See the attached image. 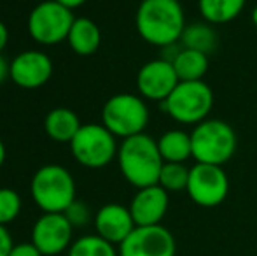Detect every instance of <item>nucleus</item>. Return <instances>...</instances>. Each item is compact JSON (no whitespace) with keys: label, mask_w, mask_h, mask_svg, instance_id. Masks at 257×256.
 <instances>
[{"label":"nucleus","mask_w":257,"mask_h":256,"mask_svg":"<svg viewBox=\"0 0 257 256\" xmlns=\"http://www.w3.org/2000/svg\"><path fill=\"white\" fill-rule=\"evenodd\" d=\"M135 27L147 44L168 48L180 42L186 13L180 0H142L135 14Z\"/></svg>","instance_id":"obj_1"},{"label":"nucleus","mask_w":257,"mask_h":256,"mask_svg":"<svg viewBox=\"0 0 257 256\" xmlns=\"http://www.w3.org/2000/svg\"><path fill=\"white\" fill-rule=\"evenodd\" d=\"M180 44L186 49L210 55L217 49L219 35H217L213 25L206 23V21H194V23L186 25L182 37H180Z\"/></svg>","instance_id":"obj_19"},{"label":"nucleus","mask_w":257,"mask_h":256,"mask_svg":"<svg viewBox=\"0 0 257 256\" xmlns=\"http://www.w3.org/2000/svg\"><path fill=\"white\" fill-rule=\"evenodd\" d=\"M70 49L79 56H91L102 44V32L98 25L89 18H75L67 37Z\"/></svg>","instance_id":"obj_16"},{"label":"nucleus","mask_w":257,"mask_h":256,"mask_svg":"<svg viewBox=\"0 0 257 256\" xmlns=\"http://www.w3.org/2000/svg\"><path fill=\"white\" fill-rule=\"evenodd\" d=\"M189 172L191 167L186 163H172V161H165L159 174L158 185L168 193L184 192L187 190V183H189Z\"/></svg>","instance_id":"obj_23"},{"label":"nucleus","mask_w":257,"mask_h":256,"mask_svg":"<svg viewBox=\"0 0 257 256\" xmlns=\"http://www.w3.org/2000/svg\"><path fill=\"white\" fill-rule=\"evenodd\" d=\"M11 74V63H7V60L0 55V84L9 77Z\"/></svg>","instance_id":"obj_28"},{"label":"nucleus","mask_w":257,"mask_h":256,"mask_svg":"<svg viewBox=\"0 0 257 256\" xmlns=\"http://www.w3.org/2000/svg\"><path fill=\"white\" fill-rule=\"evenodd\" d=\"M14 247L13 237L6 225H0V256H9L11 249Z\"/></svg>","instance_id":"obj_27"},{"label":"nucleus","mask_w":257,"mask_h":256,"mask_svg":"<svg viewBox=\"0 0 257 256\" xmlns=\"http://www.w3.org/2000/svg\"><path fill=\"white\" fill-rule=\"evenodd\" d=\"M63 214L67 216V219L70 221V225L74 226V228H75V226H86L89 223V219H91L89 207L84 204V202L77 200V198L72 202L70 207H68Z\"/></svg>","instance_id":"obj_25"},{"label":"nucleus","mask_w":257,"mask_h":256,"mask_svg":"<svg viewBox=\"0 0 257 256\" xmlns=\"http://www.w3.org/2000/svg\"><path fill=\"white\" fill-rule=\"evenodd\" d=\"M9 256H42V253L32 242H20L14 244Z\"/></svg>","instance_id":"obj_26"},{"label":"nucleus","mask_w":257,"mask_h":256,"mask_svg":"<svg viewBox=\"0 0 257 256\" xmlns=\"http://www.w3.org/2000/svg\"><path fill=\"white\" fill-rule=\"evenodd\" d=\"M175 72L180 81H203L205 74L208 72V55L200 51L180 48L175 58L172 60Z\"/></svg>","instance_id":"obj_21"},{"label":"nucleus","mask_w":257,"mask_h":256,"mask_svg":"<svg viewBox=\"0 0 257 256\" xmlns=\"http://www.w3.org/2000/svg\"><path fill=\"white\" fill-rule=\"evenodd\" d=\"M170 205V193L159 185L137 190L135 197L130 202V212L137 226L161 225Z\"/></svg>","instance_id":"obj_14"},{"label":"nucleus","mask_w":257,"mask_h":256,"mask_svg":"<svg viewBox=\"0 0 257 256\" xmlns=\"http://www.w3.org/2000/svg\"><path fill=\"white\" fill-rule=\"evenodd\" d=\"M117 251L119 256H175L177 242L173 233L163 225L135 226Z\"/></svg>","instance_id":"obj_10"},{"label":"nucleus","mask_w":257,"mask_h":256,"mask_svg":"<svg viewBox=\"0 0 257 256\" xmlns=\"http://www.w3.org/2000/svg\"><path fill=\"white\" fill-rule=\"evenodd\" d=\"M245 6L247 0H198L201 18L210 25H224L236 20Z\"/></svg>","instance_id":"obj_20"},{"label":"nucleus","mask_w":257,"mask_h":256,"mask_svg":"<svg viewBox=\"0 0 257 256\" xmlns=\"http://www.w3.org/2000/svg\"><path fill=\"white\" fill-rule=\"evenodd\" d=\"M117 142L102 123H86L70 142L72 156L86 168H103L117 158Z\"/></svg>","instance_id":"obj_7"},{"label":"nucleus","mask_w":257,"mask_h":256,"mask_svg":"<svg viewBox=\"0 0 257 256\" xmlns=\"http://www.w3.org/2000/svg\"><path fill=\"white\" fill-rule=\"evenodd\" d=\"M4 161H6V146H4L2 139H0V168H2Z\"/></svg>","instance_id":"obj_31"},{"label":"nucleus","mask_w":257,"mask_h":256,"mask_svg":"<svg viewBox=\"0 0 257 256\" xmlns=\"http://www.w3.org/2000/svg\"><path fill=\"white\" fill-rule=\"evenodd\" d=\"M75 16L68 7L56 0H44L32 9L28 16V34L42 46H56L67 41Z\"/></svg>","instance_id":"obj_8"},{"label":"nucleus","mask_w":257,"mask_h":256,"mask_svg":"<svg viewBox=\"0 0 257 256\" xmlns=\"http://www.w3.org/2000/svg\"><path fill=\"white\" fill-rule=\"evenodd\" d=\"M250 20H252V23H254L255 27H257V6L254 7V9H252V13H250Z\"/></svg>","instance_id":"obj_32"},{"label":"nucleus","mask_w":257,"mask_h":256,"mask_svg":"<svg viewBox=\"0 0 257 256\" xmlns=\"http://www.w3.org/2000/svg\"><path fill=\"white\" fill-rule=\"evenodd\" d=\"M30 195L42 212H65L75 200V181L65 167L49 163L34 174Z\"/></svg>","instance_id":"obj_3"},{"label":"nucleus","mask_w":257,"mask_h":256,"mask_svg":"<svg viewBox=\"0 0 257 256\" xmlns=\"http://www.w3.org/2000/svg\"><path fill=\"white\" fill-rule=\"evenodd\" d=\"M7 41H9V30H7L6 23L0 21V53H2V49L7 46Z\"/></svg>","instance_id":"obj_29"},{"label":"nucleus","mask_w":257,"mask_h":256,"mask_svg":"<svg viewBox=\"0 0 257 256\" xmlns=\"http://www.w3.org/2000/svg\"><path fill=\"white\" fill-rule=\"evenodd\" d=\"M161 106L177 123L196 127L208 120L213 109V92L205 81H180Z\"/></svg>","instance_id":"obj_6"},{"label":"nucleus","mask_w":257,"mask_h":256,"mask_svg":"<svg viewBox=\"0 0 257 256\" xmlns=\"http://www.w3.org/2000/svg\"><path fill=\"white\" fill-rule=\"evenodd\" d=\"M74 226L63 212H44L32 226L30 242L42 256H58L72 246Z\"/></svg>","instance_id":"obj_11"},{"label":"nucleus","mask_w":257,"mask_h":256,"mask_svg":"<svg viewBox=\"0 0 257 256\" xmlns=\"http://www.w3.org/2000/svg\"><path fill=\"white\" fill-rule=\"evenodd\" d=\"M21 197L16 190L0 188V225H9L20 216Z\"/></svg>","instance_id":"obj_24"},{"label":"nucleus","mask_w":257,"mask_h":256,"mask_svg":"<svg viewBox=\"0 0 257 256\" xmlns=\"http://www.w3.org/2000/svg\"><path fill=\"white\" fill-rule=\"evenodd\" d=\"M56 2L61 4V6H65V7H68L70 11H74V9H77V7L84 6L86 0H56Z\"/></svg>","instance_id":"obj_30"},{"label":"nucleus","mask_w":257,"mask_h":256,"mask_svg":"<svg viewBox=\"0 0 257 256\" xmlns=\"http://www.w3.org/2000/svg\"><path fill=\"white\" fill-rule=\"evenodd\" d=\"M180 82L170 60L158 58L144 63L137 74V90L144 100L165 102Z\"/></svg>","instance_id":"obj_12"},{"label":"nucleus","mask_w":257,"mask_h":256,"mask_svg":"<svg viewBox=\"0 0 257 256\" xmlns=\"http://www.w3.org/2000/svg\"><path fill=\"white\" fill-rule=\"evenodd\" d=\"M53 75V60L46 53L28 49L14 56L11 62L9 77L23 90H37L44 86Z\"/></svg>","instance_id":"obj_13"},{"label":"nucleus","mask_w":257,"mask_h":256,"mask_svg":"<svg viewBox=\"0 0 257 256\" xmlns=\"http://www.w3.org/2000/svg\"><path fill=\"white\" fill-rule=\"evenodd\" d=\"M135 221L130 212V207L121 204H105L95 214L96 235L108 240L114 246H119L130 233L135 230Z\"/></svg>","instance_id":"obj_15"},{"label":"nucleus","mask_w":257,"mask_h":256,"mask_svg":"<svg viewBox=\"0 0 257 256\" xmlns=\"http://www.w3.org/2000/svg\"><path fill=\"white\" fill-rule=\"evenodd\" d=\"M158 149L161 153L163 161L172 163H186L189 158H193V142L191 133L186 130L173 128L165 132L158 139Z\"/></svg>","instance_id":"obj_18"},{"label":"nucleus","mask_w":257,"mask_h":256,"mask_svg":"<svg viewBox=\"0 0 257 256\" xmlns=\"http://www.w3.org/2000/svg\"><path fill=\"white\" fill-rule=\"evenodd\" d=\"M186 192L200 207H217L229 193V178L220 165L194 163Z\"/></svg>","instance_id":"obj_9"},{"label":"nucleus","mask_w":257,"mask_h":256,"mask_svg":"<svg viewBox=\"0 0 257 256\" xmlns=\"http://www.w3.org/2000/svg\"><path fill=\"white\" fill-rule=\"evenodd\" d=\"M149 107L140 95L117 93L102 107V125L119 139L144 133L149 125Z\"/></svg>","instance_id":"obj_5"},{"label":"nucleus","mask_w":257,"mask_h":256,"mask_svg":"<svg viewBox=\"0 0 257 256\" xmlns=\"http://www.w3.org/2000/svg\"><path fill=\"white\" fill-rule=\"evenodd\" d=\"M81 127L82 123L79 116L68 107H54L44 120V130L48 137L60 144H70Z\"/></svg>","instance_id":"obj_17"},{"label":"nucleus","mask_w":257,"mask_h":256,"mask_svg":"<svg viewBox=\"0 0 257 256\" xmlns=\"http://www.w3.org/2000/svg\"><path fill=\"white\" fill-rule=\"evenodd\" d=\"M117 163L122 178L140 190L158 185L165 161L158 149V140L144 132L122 139L117 149Z\"/></svg>","instance_id":"obj_2"},{"label":"nucleus","mask_w":257,"mask_h":256,"mask_svg":"<svg viewBox=\"0 0 257 256\" xmlns=\"http://www.w3.org/2000/svg\"><path fill=\"white\" fill-rule=\"evenodd\" d=\"M68 256H119L114 244L100 235H82L68 247Z\"/></svg>","instance_id":"obj_22"},{"label":"nucleus","mask_w":257,"mask_h":256,"mask_svg":"<svg viewBox=\"0 0 257 256\" xmlns=\"http://www.w3.org/2000/svg\"><path fill=\"white\" fill-rule=\"evenodd\" d=\"M193 158L196 163L220 165L233 158L236 151V132L224 120H205L191 132Z\"/></svg>","instance_id":"obj_4"}]
</instances>
